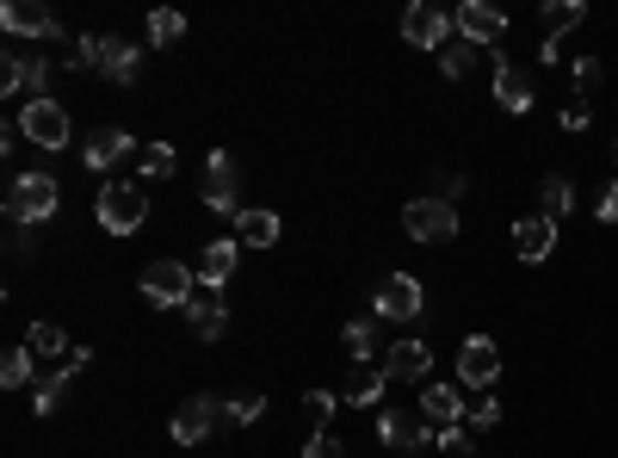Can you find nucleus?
<instances>
[{"label":"nucleus","instance_id":"nucleus-1","mask_svg":"<svg viewBox=\"0 0 618 458\" xmlns=\"http://www.w3.org/2000/svg\"><path fill=\"white\" fill-rule=\"evenodd\" d=\"M142 298L154 310H185V303L199 298V267H185V260H149L142 267Z\"/></svg>","mask_w":618,"mask_h":458},{"label":"nucleus","instance_id":"nucleus-2","mask_svg":"<svg viewBox=\"0 0 618 458\" xmlns=\"http://www.w3.org/2000/svg\"><path fill=\"white\" fill-rule=\"evenodd\" d=\"M62 205V187L56 174H19L13 187H7V217L19 223V230H31V223H50Z\"/></svg>","mask_w":618,"mask_h":458},{"label":"nucleus","instance_id":"nucleus-3","mask_svg":"<svg viewBox=\"0 0 618 458\" xmlns=\"http://www.w3.org/2000/svg\"><path fill=\"white\" fill-rule=\"evenodd\" d=\"M204 205L216 211V217H242V168H235V156L230 149H211V156H204Z\"/></svg>","mask_w":618,"mask_h":458},{"label":"nucleus","instance_id":"nucleus-4","mask_svg":"<svg viewBox=\"0 0 618 458\" xmlns=\"http://www.w3.org/2000/svg\"><path fill=\"white\" fill-rule=\"evenodd\" d=\"M19 137H31L38 149H68L75 125H68V111H62L56 99H25V106H19Z\"/></svg>","mask_w":618,"mask_h":458},{"label":"nucleus","instance_id":"nucleus-5","mask_svg":"<svg viewBox=\"0 0 618 458\" xmlns=\"http://www.w3.org/2000/svg\"><path fill=\"white\" fill-rule=\"evenodd\" d=\"M402 230H408V236L415 242H451L458 236V205H451V199H408V205H402Z\"/></svg>","mask_w":618,"mask_h":458},{"label":"nucleus","instance_id":"nucleus-6","mask_svg":"<svg viewBox=\"0 0 618 458\" xmlns=\"http://www.w3.org/2000/svg\"><path fill=\"white\" fill-rule=\"evenodd\" d=\"M420 310H427V291H420L415 273H390V279L377 285V298H371V317L377 322H415Z\"/></svg>","mask_w":618,"mask_h":458},{"label":"nucleus","instance_id":"nucleus-7","mask_svg":"<svg viewBox=\"0 0 618 458\" xmlns=\"http://www.w3.org/2000/svg\"><path fill=\"white\" fill-rule=\"evenodd\" d=\"M99 223H106L111 236H130V230H142V217H149V199H142L130 180H106V192H99Z\"/></svg>","mask_w":618,"mask_h":458},{"label":"nucleus","instance_id":"nucleus-8","mask_svg":"<svg viewBox=\"0 0 618 458\" xmlns=\"http://www.w3.org/2000/svg\"><path fill=\"white\" fill-rule=\"evenodd\" d=\"M223 422H230L223 396H185L180 415H173V440H180V446H204Z\"/></svg>","mask_w":618,"mask_h":458},{"label":"nucleus","instance_id":"nucleus-9","mask_svg":"<svg viewBox=\"0 0 618 458\" xmlns=\"http://www.w3.org/2000/svg\"><path fill=\"white\" fill-rule=\"evenodd\" d=\"M494 379H501V348L489 334H470L458 348V384L464 391H494Z\"/></svg>","mask_w":618,"mask_h":458},{"label":"nucleus","instance_id":"nucleus-10","mask_svg":"<svg viewBox=\"0 0 618 458\" xmlns=\"http://www.w3.org/2000/svg\"><path fill=\"white\" fill-rule=\"evenodd\" d=\"M451 32H458V25H451V13H439L433 0H415V7L402 13V38H408L415 50H446Z\"/></svg>","mask_w":618,"mask_h":458},{"label":"nucleus","instance_id":"nucleus-11","mask_svg":"<svg viewBox=\"0 0 618 458\" xmlns=\"http://www.w3.org/2000/svg\"><path fill=\"white\" fill-rule=\"evenodd\" d=\"M377 440L396 446V452H420V446H439L427 415H402V409H377Z\"/></svg>","mask_w":618,"mask_h":458},{"label":"nucleus","instance_id":"nucleus-12","mask_svg":"<svg viewBox=\"0 0 618 458\" xmlns=\"http://www.w3.org/2000/svg\"><path fill=\"white\" fill-rule=\"evenodd\" d=\"M451 25H458V38H464V44L489 50L494 38L508 32V13H501V7H489V0H464L458 13H451Z\"/></svg>","mask_w":618,"mask_h":458},{"label":"nucleus","instance_id":"nucleus-13","mask_svg":"<svg viewBox=\"0 0 618 458\" xmlns=\"http://www.w3.org/2000/svg\"><path fill=\"white\" fill-rule=\"evenodd\" d=\"M44 87H50V63H44V56H19V50H7V68H0V94H7V99H19V94L50 99Z\"/></svg>","mask_w":618,"mask_h":458},{"label":"nucleus","instance_id":"nucleus-14","mask_svg":"<svg viewBox=\"0 0 618 458\" xmlns=\"http://www.w3.org/2000/svg\"><path fill=\"white\" fill-rule=\"evenodd\" d=\"M87 360H93V353H87V348H75L68 360L56 365V372H50V379L31 384V409H38V415H56V409H62V396H68V384H75L81 372H87Z\"/></svg>","mask_w":618,"mask_h":458},{"label":"nucleus","instance_id":"nucleus-15","mask_svg":"<svg viewBox=\"0 0 618 458\" xmlns=\"http://www.w3.org/2000/svg\"><path fill=\"white\" fill-rule=\"evenodd\" d=\"M384 372H390V379H402V384H420L433 372V348L420 341V334H402V341H390V348H384Z\"/></svg>","mask_w":618,"mask_h":458},{"label":"nucleus","instance_id":"nucleus-16","mask_svg":"<svg viewBox=\"0 0 618 458\" xmlns=\"http://www.w3.org/2000/svg\"><path fill=\"white\" fill-rule=\"evenodd\" d=\"M87 168L93 174H111L124 156H137V142H130V130H118V125H99V130H87Z\"/></svg>","mask_w":618,"mask_h":458},{"label":"nucleus","instance_id":"nucleus-17","mask_svg":"<svg viewBox=\"0 0 618 458\" xmlns=\"http://www.w3.org/2000/svg\"><path fill=\"white\" fill-rule=\"evenodd\" d=\"M0 25L13 38H62L56 13H50V7H31V0H7V7H0Z\"/></svg>","mask_w":618,"mask_h":458},{"label":"nucleus","instance_id":"nucleus-18","mask_svg":"<svg viewBox=\"0 0 618 458\" xmlns=\"http://www.w3.org/2000/svg\"><path fill=\"white\" fill-rule=\"evenodd\" d=\"M513 248H520V260H551V248H556V223L544 217V211H525V217L513 223Z\"/></svg>","mask_w":618,"mask_h":458},{"label":"nucleus","instance_id":"nucleus-19","mask_svg":"<svg viewBox=\"0 0 618 458\" xmlns=\"http://www.w3.org/2000/svg\"><path fill=\"white\" fill-rule=\"evenodd\" d=\"M532 99H539V87H532V75H525V68H513V63L494 68V106H501V111H513V118H520V111H532Z\"/></svg>","mask_w":618,"mask_h":458},{"label":"nucleus","instance_id":"nucleus-20","mask_svg":"<svg viewBox=\"0 0 618 458\" xmlns=\"http://www.w3.org/2000/svg\"><path fill=\"white\" fill-rule=\"evenodd\" d=\"M340 348L353 353L359 365H371V360H377V353L390 348V341H384V322H377V317H353V322H347V329H340ZM377 365H384V360H377Z\"/></svg>","mask_w":618,"mask_h":458},{"label":"nucleus","instance_id":"nucleus-21","mask_svg":"<svg viewBox=\"0 0 618 458\" xmlns=\"http://www.w3.org/2000/svg\"><path fill=\"white\" fill-rule=\"evenodd\" d=\"M384 384H390L384 365H353L347 384H340V403H353V409H377V403H384Z\"/></svg>","mask_w":618,"mask_h":458},{"label":"nucleus","instance_id":"nucleus-22","mask_svg":"<svg viewBox=\"0 0 618 458\" xmlns=\"http://www.w3.org/2000/svg\"><path fill=\"white\" fill-rule=\"evenodd\" d=\"M420 415H427L433 427H458L464 422V391H458V384H439V379H433L427 391H420Z\"/></svg>","mask_w":618,"mask_h":458},{"label":"nucleus","instance_id":"nucleus-23","mask_svg":"<svg viewBox=\"0 0 618 458\" xmlns=\"http://www.w3.org/2000/svg\"><path fill=\"white\" fill-rule=\"evenodd\" d=\"M235 254H242V248H235V236L211 242V248L199 254V291H223V285L235 279Z\"/></svg>","mask_w":618,"mask_h":458},{"label":"nucleus","instance_id":"nucleus-24","mask_svg":"<svg viewBox=\"0 0 618 458\" xmlns=\"http://www.w3.org/2000/svg\"><path fill=\"white\" fill-rule=\"evenodd\" d=\"M185 329L199 334V341H216V334L230 329V317H223V298H216V291H199V298L185 303Z\"/></svg>","mask_w":618,"mask_h":458},{"label":"nucleus","instance_id":"nucleus-25","mask_svg":"<svg viewBox=\"0 0 618 458\" xmlns=\"http://www.w3.org/2000/svg\"><path fill=\"white\" fill-rule=\"evenodd\" d=\"M278 236H285V223H278L273 211H254V205H247L242 217H235V242H242V248H273Z\"/></svg>","mask_w":618,"mask_h":458},{"label":"nucleus","instance_id":"nucleus-26","mask_svg":"<svg viewBox=\"0 0 618 458\" xmlns=\"http://www.w3.org/2000/svg\"><path fill=\"white\" fill-rule=\"evenodd\" d=\"M539 19H544V44H563V32L582 25L587 7H582V0H551V7H539Z\"/></svg>","mask_w":618,"mask_h":458},{"label":"nucleus","instance_id":"nucleus-27","mask_svg":"<svg viewBox=\"0 0 618 458\" xmlns=\"http://www.w3.org/2000/svg\"><path fill=\"white\" fill-rule=\"evenodd\" d=\"M137 75H142V56H137V44H124V38H111L106 81H111V87H137Z\"/></svg>","mask_w":618,"mask_h":458},{"label":"nucleus","instance_id":"nucleus-28","mask_svg":"<svg viewBox=\"0 0 618 458\" xmlns=\"http://www.w3.org/2000/svg\"><path fill=\"white\" fill-rule=\"evenodd\" d=\"M25 348H31V360H68V334L56 329V322H31V334H25Z\"/></svg>","mask_w":618,"mask_h":458},{"label":"nucleus","instance_id":"nucleus-29","mask_svg":"<svg viewBox=\"0 0 618 458\" xmlns=\"http://www.w3.org/2000/svg\"><path fill=\"white\" fill-rule=\"evenodd\" d=\"M173 168H180V156H173V142H149L137 156V174L149 180V187H161V180H173Z\"/></svg>","mask_w":618,"mask_h":458},{"label":"nucleus","instance_id":"nucleus-30","mask_svg":"<svg viewBox=\"0 0 618 458\" xmlns=\"http://www.w3.org/2000/svg\"><path fill=\"white\" fill-rule=\"evenodd\" d=\"M464 427H470V434H489V427H501V403H494L489 391H470V396H464Z\"/></svg>","mask_w":618,"mask_h":458},{"label":"nucleus","instance_id":"nucleus-31","mask_svg":"<svg viewBox=\"0 0 618 458\" xmlns=\"http://www.w3.org/2000/svg\"><path fill=\"white\" fill-rule=\"evenodd\" d=\"M539 211H544V217H569V211H575V187H569V180H563V174H551V180H544V187H539Z\"/></svg>","mask_w":618,"mask_h":458},{"label":"nucleus","instance_id":"nucleus-32","mask_svg":"<svg viewBox=\"0 0 618 458\" xmlns=\"http://www.w3.org/2000/svg\"><path fill=\"white\" fill-rule=\"evenodd\" d=\"M106 56H111V38H75V56H68V68H81V75H106Z\"/></svg>","mask_w":618,"mask_h":458},{"label":"nucleus","instance_id":"nucleus-33","mask_svg":"<svg viewBox=\"0 0 618 458\" xmlns=\"http://www.w3.org/2000/svg\"><path fill=\"white\" fill-rule=\"evenodd\" d=\"M0 384H7V391H25V384H31V348H7V353H0Z\"/></svg>","mask_w":618,"mask_h":458},{"label":"nucleus","instance_id":"nucleus-34","mask_svg":"<svg viewBox=\"0 0 618 458\" xmlns=\"http://www.w3.org/2000/svg\"><path fill=\"white\" fill-rule=\"evenodd\" d=\"M439 68H446L451 81H464L470 68H477V44H464V38H451V44L439 50Z\"/></svg>","mask_w":618,"mask_h":458},{"label":"nucleus","instance_id":"nucleus-35","mask_svg":"<svg viewBox=\"0 0 618 458\" xmlns=\"http://www.w3.org/2000/svg\"><path fill=\"white\" fill-rule=\"evenodd\" d=\"M180 38H185V13H173V7L149 13V44H180Z\"/></svg>","mask_w":618,"mask_h":458},{"label":"nucleus","instance_id":"nucleus-36","mask_svg":"<svg viewBox=\"0 0 618 458\" xmlns=\"http://www.w3.org/2000/svg\"><path fill=\"white\" fill-rule=\"evenodd\" d=\"M223 409H230V427H254L266 415V396H254V391H235L230 403H223Z\"/></svg>","mask_w":618,"mask_h":458},{"label":"nucleus","instance_id":"nucleus-37","mask_svg":"<svg viewBox=\"0 0 618 458\" xmlns=\"http://www.w3.org/2000/svg\"><path fill=\"white\" fill-rule=\"evenodd\" d=\"M439 452H446V458H470V452H477V434H470V427H439Z\"/></svg>","mask_w":618,"mask_h":458},{"label":"nucleus","instance_id":"nucleus-38","mask_svg":"<svg viewBox=\"0 0 618 458\" xmlns=\"http://www.w3.org/2000/svg\"><path fill=\"white\" fill-rule=\"evenodd\" d=\"M303 458H347V446H340L334 427H316V434L303 440Z\"/></svg>","mask_w":618,"mask_h":458},{"label":"nucleus","instance_id":"nucleus-39","mask_svg":"<svg viewBox=\"0 0 618 458\" xmlns=\"http://www.w3.org/2000/svg\"><path fill=\"white\" fill-rule=\"evenodd\" d=\"M569 75H575V87L587 94V87H600V75H606V68H600V56H575V68H569Z\"/></svg>","mask_w":618,"mask_h":458},{"label":"nucleus","instance_id":"nucleus-40","mask_svg":"<svg viewBox=\"0 0 618 458\" xmlns=\"http://www.w3.org/2000/svg\"><path fill=\"white\" fill-rule=\"evenodd\" d=\"M594 217L618 223V180H606V187H600V199H594Z\"/></svg>","mask_w":618,"mask_h":458},{"label":"nucleus","instance_id":"nucleus-41","mask_svg":"<svg viewBox=\"0 0 618 458\" xmlns=\"http://www.w3.org/2000/svg\"><path fill=\"white\" fill-rule=\"evenodd\" d=\"M303 403H309V415H316V427H328V415H334V403H340V396H334V391H309Z\"/></svg>","mask_w":618,"mask_h":458},{"label":"nucleus","instance_id":"nucleus-42","mask_svg":"<svg viewBox=\"0 0 618 458\" xmlns=\"http://www.w3.org/2000/svg\"><path fill=\"white\" fill-rule=\"evenodd\" d=\"M587 125H594V118H587V99L582 106H563V130H587Z\"/></svg>","mask_w":618,"mask_h":458},{"label":"nucleus","instance_id":"nucleus-43","mask_svg":"<svg viewBox=\"0 0 618 458\" xmlns=\"http://www.w3.org/2000/svg\"><path fill=\"white\" fill-rule=\"evenodd\" d=\"M439 192H446L451 205H458L464 192H470V180H464V174H439Z\"/></svg>","mask_w":618,"mask_h":458},{"label":"nucleus","instance_id":"nucleus-44","mask_svg":"<svg viewBox=\"0 0 618 458\" xmlns=\"http://www.w3.org/2000/svg\"><path fill=\"white\" fill-rule=\"evenodd\" d=\"M612 156H618V142H612Z\"/></svg>","mask_w":618,"mask_h":458}]
</instances>
